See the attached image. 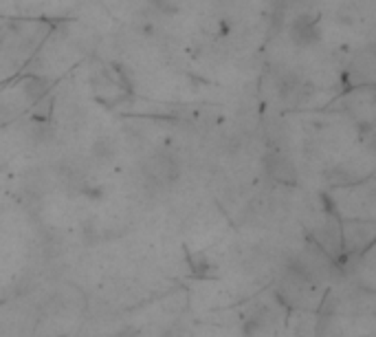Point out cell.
<instances>
[{
  "mask_svg": "<svg viewBox=\"0 0 376 337\" xmlns=\"http://www.w3.org/2000/svg\"><path fill=\"white\" fill-rule=\"evenodd\" d=\"M145 176L156 185H172L180 176L178 161L169 152H156L145 161Z\"/></svg>",
  "mask_w": 376,
  "mask_h": 337,
  "instance_id": "cell-1",
  "label": "cell"
},
{
  "mask_svg": "<svg viewBox=\"0 0 376 337\" xmlns=\"http://www.w3.org/2000/svg\"><path fill=\"white\" fill-rule=\"evenodd\" d=\"M269 174L275 179V181H282V183H295V167L290 163L286 156L282 154H273L269 159Z\"/></svg>",
  "mask_w": 376,
  "mask_h": 337,
  "instance_id": "cell-2",
  "label": "cell"
}]
</instances>
